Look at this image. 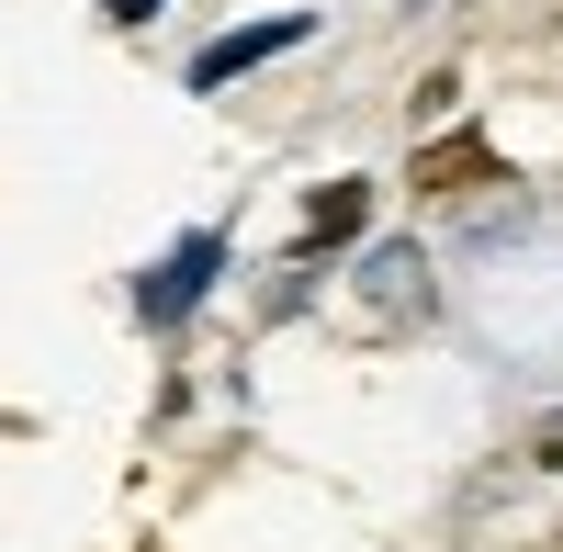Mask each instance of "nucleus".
I'll return each mask as SVG.
<instances>
[{"instance_id": "nucleus-4", "label": "nucleus", "mask_w": 563, "mask_h": 552, "mask_svg": "<svg viewBox=\"0 0 563 552\" xmlns=\"http://www.w3.org/2000/svg\"><path fill=\"white\" fill-rule=\"evenodd\" d=\"M361 305H372V328H429V260L417 249H372L361 260Z\"/></svg>"}, {"instance_id": "nucleus-2", "label": "nucleus", "mask_w": 563, "mask_h": 552, "mask_svg": "<svg viewBox=\"0 0 563 552\" xmlns=\"http://www.w3.org/2000/svg\"><path fill=\"white\" fill-rule=\"evenodd\" d=\"M305 34H316V12H271V23H238V34H214L203 57H192V90H238L249 68H271V57H294Z\"/></svg>"}, {"instance_id": "nucleus-5", "label": "nucleus", "mask_w": 563, "mask_h": 552, "mask_svg": "<svg viewBox=\"0 0 563 552\" xmlns=\"http://www.w3.org/2000/svg\"><path fill=\"white\" fill-rule=\"evenodd\" d=\"M361 225H372V180H327V192L305 203V238H294V271H316L327 249H350Z\"/></svg>"}, {"instance_id": "nucleus-3", "label": "nucleus", "mask_w": 563, "mask_h": 552, "mask_svg": "<svg viewBox=\"0 0 563 552\" xmlns=\"http://www.w3.org/2000/svg\"><path fill=\"white\" fill-rule=\"evenodd\" d=\"M214 271H225V225L180 238V249L158 260V283L135 294V316H147V328H180V316H192V294H214Z\"/></svg>"}, {"instance_id": "nucleus-7", "label": "nucleus", "mask_w": 563, "mask_h": 552, "mask_svg": "<svg viewBox=\"0 0 563 552\" xmlns=\"http://www.w3.org/2000/svg\"><path fill=\"white\" fill-rule=\"evenodd\" d=\"M530 463H541V474H563V406H552V418L530 429Z\"/></svg>"}, {"instance_id": "nucleus-1", "label": "nucleus", "mask_w": 563, "mask_h": 552, "mask_svg": "<svg viewBox=\"0 0 563 552\" xmlns=\"http://www.w3.org/2000/svg\"><path fill=\"white\" fill-rule=\"evenodd\" d=\"M406 180H417V192H429V203H462V192H485V180H507V158L485 147L474 124H440V135H417Z\"/></svg>"}, {"instance_id": "nucleus-6", "label": "nucleus", "mask_w": 563, "mask_h": 552, "mask_svg": "<svg viewBox=\"0 0 563 552\" xmlns=\"http://www.w3.org/2000/svg\"><path fill=\"white\" fill-rule=\"evenodd\" d=\"M451 113H462V68H429V79H417V124H429V135H440Z\"/></svg>"}, {"instance_id": "nucleus-8", "label": "nucleus", "mask_w": 563, "mask_h": 552, "mask_svg": "<svg viewBox=\"0 0 563 552\" xmlns=\"http://www.w3.org/2000/svg\"><path fill=\"white\" fill-rule=\"evenodd\" d=\"M102 23H124V34H135V23H158V0H102Z\"/></svg>"}, {"instance_id": "nucleus-9", "label": "nucleus", "mask_w": 563, "mask_h": 552, "mask_svg": "<svg viewBox=\"0 0 563 552\" xmlns=\"http://www.w3.org/2000/svg\"><path fill=\"white\" fill-rule=\"evenodd\" d=\"M541 552H563V530H552V541H541Z\"/></svg>"}]
</instances>
